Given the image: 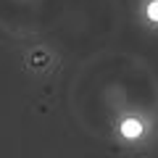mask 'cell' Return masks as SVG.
Returning <instances> with one entry per match:
<instances>
[{"label": "cell", "instance_id": "6da1fadb", "mask_svg": "<svg viewBox=\"0 0 158 158\" xmlns=\"http://www.w3.org/2000/svg\"><path fill=\"white\" fill-rule=\"evenodd\" d=\"M121 132H124L127 137H140L142 135V124L135 121V118H127L124 124H121Z\"/></svg>", "mask_w": 158, "mask_h": 158}, {"label": "cell", "instance_id": "7a4b0ae2", "mask_svg": "<svg viewBox=\"0 0 158 158\" xmlns=\"http://www.w3.org/2000/svg\"><path fill=\"white\" fill-rule=\"evenodd\" d=\"M148 16H150V21H158V0H153L148 6Z\"/></svg>", "mask_w": 158, "mask_h": 158}]
</instances>
